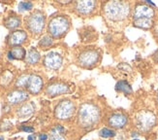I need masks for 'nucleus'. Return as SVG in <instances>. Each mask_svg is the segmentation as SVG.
<instances>
[{
    "instance_id": "1",
    "label": "nucleus",
    "mask_w": 158,
    "mask_h": 140,
    "mask_svg": "<svg viewBox=\"0 0 158 140\" xmlns=\"http://www.w3.org/2000/svg\"><path fill=\"white\" fill-rule=\"evenodd\" d=\"M100 120V110L93 103H84L81 105L78 121L81 127L85 129H89L96 125Z\"/></svg>"
},
{
    "instance_id": "2",
    "label": "nucleus",
    "mask_w": 158,
    "mask_h": 140,
    "mask_svg": "<svg viewBox=\"0 0 158 140\" xmlns=\"http://www.w3.org/2000/svg\"><path fill=\"white\" fill-rule=\"evenodd\" d=\"M104 13L107 19L114 22H119L129 16L130 5L123 1H110L104 7Z\"/></svg>"
},
{
    "instance_id": "3",
    "label": "nucleus",
    "mask_w": 158,
    "mask_h": 140,
    "mask_svg": "<svg viewBox=\"0 0 158 140\" xmlns=\"http://www.w3.org/2000/svg\"><path fill=\"white\" fill-rule=\"evenodd\" d=\"M69 20L67 18L63 16H56L50 20L48 29L52 37L59 38L67 32L69 29Z\"/></svg>"
},
{
    "instance_id": "4",
    "label": "nucleus",
    "mask_w": 158,
    "mask_h": 140,
    "mask_svg": "<svg viewBox=\"0 0 158 140\" xmlns=\"http://www.w3.org/2000/svg\"><path fill=\"white\" fill-rule=\"evenodd\" d=\"M156 124V116L152 112L145 110L136 116V125L142 131H148Z\"/></svg>"
},
{
    "instance_id": "5",
    "label": "nucleus",
    "mask_w": 158,
    "mask_h": 140,
    "mask_svg": "<svg viewBox=\"0 0 158 140\" xmlns=\"http://www.w3.org/2000/svg\"><path fill=\"white\" fill-rule=\"evenodd\" d=\"M26 25L30 32L34 34H40L43 31L45 26V16L40 11L31 14L26 20Z\"/></svg>"
},
{
    "instance_id": "6",
    "label": "nucleus",
    "mask_w": 158,
    "mask_h": 140,
    "mask_svg": "<svg viewBox=\"0 0 158 140\" xmlns=\"http://www.w3.org/2000/svg\"><path fill=\"white\" fill-rule=\"evenodd\" d=\"M54 113H56V117L58 120H69L75 113V105L71 100H62L56 105Z\"/></svg>"
},
{
    "instance_id": "7",
    "label": "nucleus",
    "mask_w": 158,
    "mask_h": 140,
    "mask_svg": "<svg viewBox=\"0 0 158 140\" xmlns=\"http://www.w3.org/2000/svg\"><path fill=\"white\" fill-rule=\"evenodd\" d=\"M99 53L95 50H86L82 52L79 57V63L84 67H91L97 63Z\"/></svg>"
},
{
    "instance_id": "8",
    "label": "nucleus",
    "mask_w": 158,
    "mask_h": 140,
    "mask_svg": "<svg viewBox=\"0 0 158 140\" xmlns=\"http://www.w3.org/2000/svg\"><path fill=\"white\" fill-rule=\"evenodd\" d=\"M155 15V11L154 9H152V7L148 6L146 3H141L136 5L135 9H134V13H133V19L137 20V19H153Z\"/></svg>"
},
{
    "instance_id": "9",
    "label": "nucleus",
    "mask_w": 158,
    "mask_h": 140,
    "mask_svg": "<svg viewBox=\"0 0 158 140\" xmlns=\"http://www.w3.org/2000/svg\"><path fill=\"white\" fill-rule=\"evenodd\" d=\"M44 64L50 69L56 70L62 65V58L56 52H51L44 59Z\"/></svg>"
},
{
    "instance_id": "10",
    "label": "nucleus",
    "mask_w": 158,
    "mask_h": 140,
    "mask_svg": "<svg viewBox=\"0 0 158 140\" xmlns=\"http://www.w3.org/2000/svg\"><path fill=\"white\" fill-rule=\"evenodd\" d=\"M128 118L122 113H114L109 117L108 123L114 129H122L127 125Z\"/></svg>"
},
{
    "instance_id": "11",
    "label": "nucleus",
    "mask_w": 158,
    "mask_h": 140,
    "mask_svg": "<svg viewBox=\"0 0 158 140\" xmlns=\"http://www.w3.org/2000/svg\"><path fill=\"white\" fill-rule=\"evenodd\" d=\"M46 93L50 96H56L69 93V87L62 83H53L46 89Z\"/></svg>"
},
{
    "instance_id": "12",
    "label": "nucleus",
    "mask_w": 158,
    "mask_h": 140,
    "mask_svg": "<svg viewBox=\"0 0 158 140\" xmlns=\"http://www.w3.org/2000/svg\"><path fill=\"white\" fill-rule=\"evenodd\" d=\"M43 87V80L40 76L29 75V79L27 82L26 88L33 94H37Z\"/></svg>"
},
{
    "instance_id": "13",
    "label": "nucleus",
    "mask_w": 158,
    "mask_h": 140,
    "mask_svg": "<svg viewBox=\"0 0 158 140\" xmlns=\"http://www.w3.org/2000/svg\"><path fill=\"white\" fill-rule=\"evenodd\" d=\"M27 98H28V94L23 92V90H13L11 92L8 96H7V100L10 104H19L22 103L23 101H25Z\"/></svg>"
},
{
    "instance_id": "14",
    "label": "nucleus",
    "mask_w": 158,
    "mask_h": 140,
    "mask_svg": "<svg viewBox=\"0 0 158 140\" xmlns=\"http://www.w3.org/2000/svg\"><path fill=\"white\" fill-rule=\"evenodd\" d=\"M27 38V34L23 30H16L13 31L8 37V43L12 46H19L24 43Z\"/></svg>"
},
{
    "instance_id": "15",
    "label": "nucleus",
    "mask_w": 158,
    "mask_h": 140,
    "mask_svg": "<svg viewBox=\"0 0 158 140\" xmlns=\"http://www.w3.org/2000/svg\"><path fill=\"white\" fill-rule=\"evenodd\" d=\"M95 5V1H89V0L78 1L76 3V9L81 15H89V14L93 12Z\"/></svg>"
},
{
    "instance_id": "16",
    "label": "nucleus",
    "mask_w": 158,
    "mask_h": 140,
    "mask_svg": "<svg viewBox=\"0 0 158 140\" xmlns=\"http://www.w3.org/2000/svg\"><path fill=\"white\" fill-rule=\"evenodd\" d=\"M34 109H35V106L33 103H25L18 109L17 114L20 118H26L33 114Z\"/></svg>"
},
{
    "instance_id": "17",
    "label": "nucleus",
    "mask_w": 158,
    "mask_h": 140,
    "mask_svg": "<svg viewBox=\"0 0 158 140\" xmlns=\"http://www.w3.org/2000/svg\"><path fill=\"white\" fill-rule=\"evenodd\" d=\"M134 25L136 27H139V28L143 29H149L152 28L153 25V20L152 19H137L134 20Z\"/></svg>"
},
{
    "instance_id": "18",
    "label": "nucleus",
    "mask_w": 158,
    "mask_h": 140,
    "mask_svg": "<svg viewBox=\"0 0 158 140\" xmlns=\"http://www.w3.org/2000/svg\"><path fill=\"white\" fill-rule=\"evenodd\" d=\"M115 90L119 93H123L125 94H131L133 90L132 87L130 86V84L126 81H118L115 85Z\"/></svg>"
},
{
    "instance_id": "19",
    "label": "nucleus",
    "mask_w": 158,
    "mask_h": 140,
    "mask_svg": "<svg viewBox=\"0 0 158 140\" xmlns=\"http://www.w3.org/2000/svg\"><path fill=\"white\" fill-rule=\"evenodd\" d=\"M22 24V20L20 19L17 16H11V17H8L5 20H4V24L7 28L9 29H14V28H17L18 26Z\"/></svg>"
},
{
    "instance_id": "20",
    "label": "nucleus",
    "mask_w": 158,
    "mask_h": 140,
    "mask_svg": "<svg viewBox=\"0 0 158 140\" xmlns=\"http://www.w3.org/2000/svg\"><path fill=\"white\" fill-rule=\"evenodd\" d=\"M11 55L14 59H23L26 57V52L25 50L20 46L13 47L11 50Z\"/></svg>"
},
{
    "instance_id": "21",
    "label": "nucleus",
    "mask_w": 158,
    "mask_h": 140,
    "mask_svg": "<svg viewBox=\"0 0 158 140\" xmlns=\"http://www.w3.org/2000/svg\"><path fill=\"white\" fill-rule=\"evenodd\" d=\"M39 59H40V54L38 53V51L35 50V49H31L25 57L26 62L29 64H36L39 61Z\"/></svg>"
},
{
    "instance_id": "22",
    "label": "nucleus",
    "mask_w": 158,
    "mask_h": 140,
    "mask_svg": "<svg viewBox=\"0 0 158 140\" xmlns=\"http://www.w3.org/2000/svg\"><path fill=\"white\" fill-rule=\"evenodd\" d=\"M13 77H14V75L11 71H9V70H5V71L1 74V76H0V85L8 86L12 82Z\"/></svg>"
},
{
    "instance_id": "23",
    "label": "nucleus",
    "mask_w": 158,
    "mask_h": 140,
    "mask_svg": "<svg viewBox=\"0 0 158 140\" xmlns=\"http://www.w3.org/2000/svg\"><path fill=\"white\" fill-rule=\"evenodd\" d=\"M29 79V75H22L16 82V87L18 88H26L27 82Z\"/></svg>"
},
{
    "instance_id": "24",
    "label": "nucleus",
    "mask_w": 158,
    "mask_h": 140,
    "mask_svg": "<svg viewBox=\"0 0 158 140\" xmlns=\"http://www.w3.org/2000/svg\"><path fill=\"white\" fill-rule=\"evenodd\" d=\"M99 135L103 138H110V137H114L115 135V132L113 129L104 128L99 131Z\"/></svg>"
},
{
    "instance_id": "25",
    "label": "nucleus",
    "mask_w": 158,
    "mask_h": 140,
    "mask_svg": "<svg viewBox=\"0 0 158 140\" xmlns=\"http://www.w3.org/2000/svg\"><path fill=\"white\" fill-rule=\"evenodd\" d=\"M52 43H53V41H52V37H50V36H44L42 39H41L39 45L42 48H44V49H47V48L51 47L52 45Z\"/></svg>"
},
{
    "instance_id": "26",
    "label": "nucleus",
    "mask_w": 158,
    "mask_h": 140,
    "mask_svg": "<svg viewBox=\"0 0 158 140\" xmlns=\"http://www.w3.org/2000/svg\"><path fill=\"white\" fill-rule=\"evenodd\" d=\"M32 3L31 2H25V1H23L19 4V11H29L32 9Z\"/></svg>"
},
{
    "instance_id": "27",
    "label": "nucleus",
    "mask_w": 158,
    "mask_h": 140,
    "mask_svg": "<svg viewBox=\"0 0 158 140\" xmlns=\"http://www.w3.org/2000/svg\"><path fill=\"white\" fill-rule=\"evenodd\" d=\"M50 138H51V140H65L64 137H63L62 135L59 134V133H57V132H56V131H54L53 129H52Z\"/></svg>"
},
{
    "instance_id": "28",
    "label": "nucleus",
    "mask_w": 158,
    "mask_h": 140,
    "mask_svg": "<svg viewBox=\"0 0 158 140\" xmlns=\"http://www.w3.org/2000/svg\"><path fill=\"white\" fill-rule=\"evenodd\" d=\"M54 131H56L57 132V133H59V134H61V135H62L63 133H64V132H65V129L62 127V125H56V128H54V129H52Z\"/></svg>"
},
{
    "instance_id": "29",
    "label": "nucleus",
    "mask_w": 158,
    "mask_h": 140,
    "mask_svg": "<svg viewBox=\"0 0 158 140\" xmlns=\"http://www.w3.org/2000/svg\"><path fill=\"white\" fill-rule=\"evenodd\" d=\"M118 68H121L122 70H126L127 69V71H129V72L132 70V68L130 67L128 64H126V63H121L120 65H118Z\"/></svg>"
},
{
    "instance_id": "30",
    "label": "nucleus",
    "mask_w": 158,
    "mask_h": 140,
    "mask_svg": "<svg viewBox=\"0 0 158 140\" xmlns=\"http://www.w3.org/2000/svg\"><path fill=\"white\" fill-rule=\"evenodd\" d=\"M20 129L25 131V132H29V133H31V132L34 131V129L33 128H31V127H25V125H23V127L20 128Z\"/></svg>"
},
{
    "instance_id": "31",
    "label": "nucleus",
    "mask_w": 158,
    "mask_h": 140,
    "mask_svg": "<svg viewBox=\"0 0 158 140\" xmlns=\"http://www.w3.org/2000/svg\"><path fill=\"white\" fill-rule=\"evenodd\" d=\"M39 139L40 140H47L48 139V135L45 134V133H42V134L39 135Z\"/></svg>"
},
{
    "instance_id": "32",
    "label": "nucleus",
    "mask_w": 158,
    "mask_h": 140,
    "mask_svg": "<svg viewBox=\"0 0 158 140\" xmlns=\"http://www.w3.org/2000/svg\"><path fill=\"white\" fill-rule=\"evenodd\" d=\"M27 140H35V135H28V137H27Z\"/></svg>"
},
{
    "instance_id": "33",
    "label": "nucleus",
    "mask_w": 158,
    "mask_h": 140,
    "mask_svg": "<svg viewBox=\"0 0 158 140\" xmlns=\"http://www.w3.org/2000/svg\"><path fill=\"white\" fill-rule=\"evenodd\" d=\"M131 135H132L133 137H138V136H139V133H138V132H136V131H133Z\"/></svg>"
},
{
    "instance_id": "34",
    "label": "nucleus",
    "mask_w": 158,
    "mask_h": 140,
    "mask_svg": "<svg viewBox=\"0 0 158 140\" xmlns=\"http://www.w3.org/2000/svg\"><path fill=\"white\" fill-rule=\"evenodd\" d=\"M154 32H155L156 37L158 38V24H156V26H155V30H154Z\"/></svg>"
},
{
    "instance_id": "35",
    "label": "nucleus",
    "mask_w": 158,
    "mask_h": 140,
    "mask_svg": "<svg viewBox=\"0 0 158 140\" xmlns=\"http://www.w3.org/2000/svg\"><path fill=\"white\" fill-rule=\"evenodd\" d=\"M8 59H11V60H13V59H13V57H12V55H11V53H10V52L8 53Z\"/></svg>"
},
{
    "instance_id": "36",
    "label": "nucleus",
    "mask_w": 158,
    "mask_h": 140,
    "mask_svg": "<svg viewBox=\"0 0 158 140\" xmlns=\"http://www.w3.org/2000/svg\"><path fill=\"white\" fill-rule=\"evenodd\" d=\"M0 140H4V137L3 136H0Z\"/></svg>"
},
{
    "instance_id": "37",
    "label": "nucleus",
    "mask_w": 158,
    "mask_h": 140,
    "mask_svg": "<svg viewBox=\"0 0 158 140\" xmlns=\"http://www.w3.org/2000/svg\"><path fill=\"white\" fill-rule=\"evenodd\" d=\"M133 140H139V139H137V138H135V139H133Z\"/></svg>"
}]
</instances>
